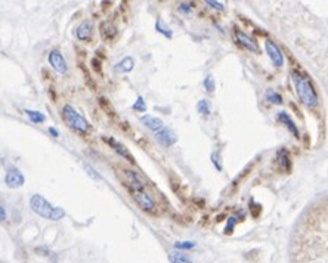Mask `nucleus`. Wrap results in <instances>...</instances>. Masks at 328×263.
Returning a JSON list of instances; mask_svg holds the SVG:
<instances>
[{
	"instance_id": "f704fd0d",
	"label": "nucleus",
	"mask_w": 328,
	"mask_h": 263,
	"mask_svg": "<svg viewBox=\"0 0 328 263\" xmlns=\"http://www.w3.org/2000/svg\"><path fill=\"white\" fill-rule=\"evenodd\" d=\"M6 219V211H4V209L0 206V222H3Z\"/></svg>"
},
{
	"instance_id": "a211bd4d",
	"label": "nucleus",
	"mask_w": 328,
	"mask_h": 263,
	"mask_svg": "<svg viewBox=\"0 0 328 263\" xmlns=\"http://www.w3.org/2000/svg\"><path fill=\"white\" fill-rule=\"evenodd\" d=\"M133 67H135V61H133V58L126 56V58H123L120 62H117V65H115V71H118V73H130V71L133 70Z\"/></svg>"
},
{
	"instance_id": "423d86ee",
	"label": "nucleus",
	"mask_w": 328,
	"mask_h": 263,
	"mask_svg": "<svg viewBox=\"0 0 328 263\" xmlns=\"http://www.w3.org/2000/svg\"><path fill=\"white\" fill-rule=\"evenodd\" d=\"M265 49H266V53L269 55V58H271V61H272V64H274L275 67H282V65H284V55H282L280 46H278L275 42L266 40Z\"/></svg>"
},
{
	"instance_id": "4468645a",
	"label": "nucleus",
	"mask_w": 328,
	"mask_h": 263,
	"mask_svg": "<svg viewBox=\"0 0 328 263\" xmlns=\"http://www.w3.org/2000/svg\"><path fill=\"white\" fill-rule=\"evenodd\" d=\"M92 31H94L92 22H91V21H83V22L77 27V30H76V36H77V39L82 40V42H89L91 37H92Z\"/></svg>"
},
{
	"instance_id": "1a4fd4ad",
	"label": "nucleus",
	"mask_w": 328,
	"mask_h": 263,
	"mask_svg": "<svg viewBox=\"0 0 328 263\" xmlns=\"http://www.w3.org/2000/svg\"><path fill=\"white\" fill-rule=\"evenodd\" d=\"M133 198H135L136 204H138L142 210H145V211H152V210L155 209V201H154V198H152L148 192H145V191L133 192Z\"/></svg>"
},
{
	"instance_id": "5701e85b",
	"label": "nucleus",
	"mask_w": 328,
	"mask_h": 263,
	"mask_svg": "<svg viewBox=\"0 0 328 263\" xmlns=\"http://www.w3.org/2000/svg\"><path fill=\"white\" fill-rule=\"evenodd\" d=\"M266 99H268L269 102H272V104H277V105H281V104H282V96H281L278 92L272 90V89H269V90L266 92Z\"/></svg>"
},
{
	"instance_id": "7ed1b4c3",
	"label": "nucleus",
	"mask_w": 328,
	"mask_h": 263,
	"mask_svg": "<svg viewBox=\"0 0 328 263\" xmlns=\"http://www.w3.org/2000/svg\"><path fill=\"white\" fill-rule=\"evenodd\" d=\"M30 207H31V210H33L36 214H39V216H42V217H45V219L53 220V222L61 220V219L65 216L64 209L52 206L45 197H42V195H39V194H36V195L31 197V200H30Z\"/></svg>"
},
{
	"instance_id": "2f4dec72",
	"label": "nucleus",
	"mask_w": 328,
	"mask_h": 263,
	"mask_svg": "<svg viewBox=\"0 0 328 263\" xmlns=\"http://www.w3.org/2000/svg\"><path fill=\"white\" fill-rule=\"evenodd\" d=\"M86 170H88V173L92 176L94 179H96V180H101V179H102V177H101V175H98V173L95 172V169H94V167H91L89 164L86 166Z\"/></svg>"
},
{
	"instance_id": "473e14b6",
	"label": "nucleus",
	"mask_w": 328,
	"mask_h": 263,
	"mask_svg": "<svg viewBox=\"0 0 328 263\" xmlns=\"http://www.w3.org/2000/svg\"><path fill=\"white\" fill-rule=\"evenodd\" d=\"M212 161H213V164L216 166V169L220 172V170H222V164H220V157H219V154H213V156H212Z\"/></svg>"
},
{
	"instance_id": "f257e3e1",
	"label": "nucleus",
	"mask_w": 328,
	"mask_h": 263,
	"mask_svg": "<svg viewBox=\"0 0 328 263\" xmlns=\"http://www.w3.org/2000/svg\"><path fill=\"white\" fill-rule=\"evenodd\" d=\"M293 240V263H327V204L309 211Z\"/></svg>"
},
{
	"instance_id": "ddd939ff",
	"label": "nucleus",
	"mask_w": 328,
	"mask_h": 263,
	"mask_svg": "<svg viewBox=\"0 0 328 263\" xmlns=\"http://www.w3.org/2000/svg\"><path fill=\"white\" fill-rule=\"evenodd\" d=\"M141 123H142L146 129H149L151 132H154V133H157L158 130H161V129L164 127V123H163L160 118H157V117H154V115H148V114H145V115L141 117Z\"/></svg>"
},
{
	"instance_id": "6ab92c4d",
	"label": "nucleus",
	"mask_w": 328,
	"mask_h": 263,
	"mask_svg": "<svg viewBox=\"0 0 328 263\" xmlns=\"http://www.w3.org/2000/svg\"><path fill=\"white\" fill-rule=\"evenodd\" d=\"M197 111H198L201 115H204V117L210 115V112H212V104H210V101H209V99H201V101L197 104Z\"/></svg>"
},
{
	"instance_id": "b1692460",
	"label": "nucleus",
	"mask_w": 328,
	"mask_h": 263,
	"mask_svg": "<svg viewBox=\"0 0 328 263\" xmlns=\"http://www.w3.org/2000/svg\"><path fill=\"white\" fill-rule=\"evenodd\" d=\"M99 105H101V108L107 112V115H109V117H115V111H114L112 105L109 104V101L107 98H99Z\"/></svg>"
},
{
	"instance_id": "aec40b11",
	"label": "nucleus",
	"mask_w": 328,
	"mask_h": 263,
	"mask_svg": "<svg viewBox=\"0 0 328 263\" xmlns=\"http://www.w3.org/2000/svg\"><path fill=\"white\" fill-rule=\"evenodd\" d=\"M169 261L172 263H192V261L187 255L178 253V252H170L169 253Z\"/></svg>"
},
{
	"instance_id": "39448f33",
	"label": "nucleus",
	"mask_w": 328,
	"mask_h": 263,
	"mask_svg": "<svg viewBox=\"0 0 328 263\" xmlns=\"http://www.w3.org/2000/svg\"><path fill=\"white\" fill-rule=\"evenodd\" d=\"M235 39H236V43H238L241 48H244V49H247V51H250V52H253V53H259V52H260L257 42H256L254 39H251L248 34H245L244 31L238 30V28L235 30Z\"/></svg>"
},
{
	"instance_id": "7c9ffc66",
	"label": "nucleus",
	"mask_w": 328,
	"mask_h": 263,
	"mask_svg": "<svg viewBox=\"0 0 328 263\" xmlns=\"http://www.w3.org/2000/svg\"><path fill=\"white\" fill-rule=\"evenodd\" d=\"M210 7H213V9H218V10H223V3H220V1H213V0H207L206 1Z\"/></svg>"
},
{
	"instance_id": "2eb2a0df",
	"label": "nucleus",
	"mask_w": 328,
	"mask_h": 263,
	"mask_svg": "<svg viewBox=\"0 0 328 263\" xmlns=\"http://www.w3.org/2000/svg\"><path fill=\"white\" fill-rule=\"evenodd\" d=\"M277 161H278V166H280V169L282 172H290V169H291V157H290V154H288V151L285 148L278 150Z\"/></svg>"
},
{
	"instance_id": "c85d7f7f",
	"label": "nucleus",
	"mask_w": 328,
	"mask_h": 263,
	"mask_svg": "<svg viewBox=\"0 0 328 263\" xmlns=\"http://www.w3.org/2000/svg\"><path fill=\"white\" fill-rule=\"evenodd\" d=\"M192 10V3H187V1H182L179 4V12L182 13H189Z\"/></svg>"
},
{
	"instance_id": "9b49d317",
	"label": "nucleus",
	"mask_w": 328,
	"mask_h": 263,
	"mask_svg": "<svg viewBox=\"0 0 328 263\" xmlns=\"http://www.w3.org/2000/svg\"><path fill=\"white\" fill-rule=\"evenodd\" d=\"M155 139H157L161 145H164V147H172V145L176 144L178 136L175 135L173 130H170V129H167V127L164 126L161 130H158V132L155 133Z\"/></svg>"
},
{
	"instance_id": "0eeeda50",
	"label": "nucleus",
	"mask_w": 328,
	"mask_h": 263,
	"mask_svg": "<svg viewBox=\"0 0 328 263\" xmlns=\"http://www.w3.org/2000/svg\"><path fill=\"white\" fill-rule=\"evenodd\" d=\"M49 64H50L52 68H53L56 73H59V74H65L67 70H68L67 61H65V58L62 56V53H61L58 49L50 51V53H49Z\"/></svg>"
},
{
	"instance_id": "f8f14e48",
	"label": "nucleus",
	"mask_w": 328,
	"mask_h": 263,
	"mask_svg": "<svg viewBox=\"0 0 328 263\" xmlns=\"http://www.w3.org/2000/svg\"><path fill=\"white\" fill-rule=\"evenodd\" d=\"M124 175H126L127 180H129V183H130L132 192H139V191H143V188H145V182L141 179V176L138 175L136 172L129 170V169H124Z\"/></svg>"
},
{
	"instance_id": "412c9836",
	"label": "nucleus",
	"mask_w": 328,
	"mask_h": 263,
	"mask_svg": "<svg viewBox=\"0 0 328 263\" xmlns=\"http://www.w3.org/2000/svg\"><path fill=\"white\" fill-rule=\"evenodd\" d=\"M155 30H157L160 34H163L164 37H167V39H172V37H173V31H172L169 27H166L161 19H157V22H155Z\"/></svg>"
},
{
	"instance_id": "a878e982",
	"label": "nucleus",
	"mask_w": 328,
	"mask_h": 263,
	"mask_svg": "<svg viewBox=\"0 0 328 263\" xmlns=\"http://www.w3.org/2000/svg\"><path fill=\"white\" fill-rule=\"evenodd\" d=\"M204 89H206L209 93L215 92V89H216V83H215L213 76H207V77L204 79Z\"/></svg>"
},
{
	"instance_id": "20e7f679",
	"label": "nucleus",
	"mask_w": 328,
	"mask_h": 263,
	"mask_svg": "<svg viewBox=\"0 0 328 263\" xmlns=\"http://www.w3.org/2000/svg\"><path fill=\"white\" fill-rule=\"evenodd\" d=\"M62 115H64V120L67 121V124H68L73 130H76V132H79V133H82V135H88V133L92 132L91 123H89L83 115H80L71 105H65V106H64Z\"/></svg>"
},
{
	"instance_id": "f3484780",
	"label": "nucleus",
	"mask_w": 328,
	"mask_h": 263,
	"mask_svg": "<svg viewBox=\"0 0 328 263\" xmlns=\"http://www.w3.org/2000/svg\"><path fill=\"white\" fill-rule=\"evenodd\" d=\"M101 36L105 42H112L117 37V28L114 24H111L109 21L102 22L101 25Z\"/></svg>"
},
{
	"instance_id": "dca6fc26",
	"label": "nucleus",
	"mask_w": 328,
	"mask_h": 263,
	"mask_svg": "<svg viewBox=\"0 0 328 263\" xmlns=\"http://www.w3.org/2000/svg\"><path fill=\"white\" fill-rule=\"evenodd\" d=\"M278 120L281 121V123H284L285 126H287V129L293 133V136L294 138H300V133H299V129H297V126H296V123L293 121V118L285 112V111H281L280 114H278Z\"/></svg>"
},
{
	"instance_id": "6e6552de",
	"label": "nucleus",
	"mask_w": 328,
	"mask_h": 263,
	"mask_svg": "<svg viewBox=\"0 0 328 263\" xmlns=\"http://www.w3.org/2000/svg\"><path fill=\"white\" fill-rule=\"evenodd\" d=\"M102 141L105 142V144H108L109 147L118 154V156H121L124 160H127L129 163H132V164H135V158H133V156L129 153V150L123 145V144H120L118 141H115L114 138H108V136H102Z\"/></svg>"
},
{
	"instance_id": "4be33fe9",
	"label": "nucleus",
	"mask_w": 328,
	"mask_h": 263,
	"mask_svg": "<svg viewBox=\"0 0 328 263\" xmlns=\"http://www.w3.org/2000/svg\"><path fill=\"white\" fill-rule=\"evenodd\" d=\"M25 114L30 117V120L33 121V123H43L45 120H46V117H45V114H42V112H39V111H33V109H25Z\"/></svg>"
},
{
	"instance_id": "9d476101",
	"label": "nucleus",
	"mask_w": 328,
	"mask_h": 263,
	"mask_svg": "<svg viewBox=\"0 0 328 263\" xmlns=\"http://www.w3.org/2000/svg\"><path fill=\"white\" fill-rule=\"evenodd\" d=\"M24 182H25V177L24 175L18 170V169H15V167H12V169H9L7 172H6V176H4V183L9 186V188H19V186H22L24 185Z\"/></svg>"
},
{
	"instance_id": "f03ea898",
	"label": "nucleus",
	"mask_w": 328,
	"mask_h": 263,
	"mask_svg": "<svg viewBox=\"0 0 328 263\" xmlns=\"http://www.w3.org/2000/svg\"><path fill=\"white\" fill-rule=\"evenodd\" d=\"M291 80L296 86L299 99L308 106L315 108L318 105V93L306 76H302L299 70H291Z\"/></svg>"
},
{
	"instance_id": "72a5a7b5",
	"label": "nucleus",
	"mask_w": 328,
	"mask_h": 263,
	"mask_svg": "<svg viewBox=\"0 0 328 263\" xmlns=\"http://www.w3.org/2000/svg\"><path fill=\"white\" fill-rule=\"evenodd\" d=\"M49 133H50L53 138H58V136H59V132H58L55 127H49Z\"/></svg>"
},
{
	"instance_id": "bb28decb",
	"label": "nucleus",
	"mask_w": 328,
	"mask_h": 263,
	"mask_svg": "<svg viewBox=\"0 0 328 263\" xmlns=\"http://www.w3.org/2000/svg\"><path fill=\"white\" fill-rule=\"evenodd\" d=\"M236 222H238V219H236V217H234V216L228 217V223H226V228H225V234H232V232H234V229H235Z\"/></svg>"
},
{
	"instance_id": "393cba45",
	"label": "nucleus",
	"mask_w": 328,
	"mask_h": 263,
	"mask_svg": "<svg viewBox=\"0 0 328 263\" xmlns=\"http://www.w3.org/2000/svg\"><path fill=\"white\" fill-rule=\"evenodd\" d=\"M133 109L139 111V112H145L146 111V104H145V99L142 96H138L136 102L133 104Z\"/></svg>"
},
{
	"instance_id": "cd10ccee",
	"label": "nucleus",
	"mask_w": 328,
	"mask_h": 263,
	"mask_svg": "<svg viewBox=\"0 0 328 263\" xmlns=\"http://www.w3.org/2000/svg\"><path fill=\"white\" fill-rule=\"evenodd\" d=\"M175 247L179 249V250H191V249L195 247V243L194 241H179V243L175 244Z\"/></svg>"
},
{
	"instance_id": "c756f323",
	"label": "nucleus",
	"mask_w": 328,
	"mask_h": 263,
	"mask_svg": "<svg viewBox=\"0 0 328 263\" xmlns=\"http://www.w3.org/2000/svg\"><path fill=\"white\" fill-rule=\"evenodd\" d=\"M91 64H92V68H94L96 73H101V70H102V67H101V59H98V58H92Z\"/></svg>"
}]
</instances>
